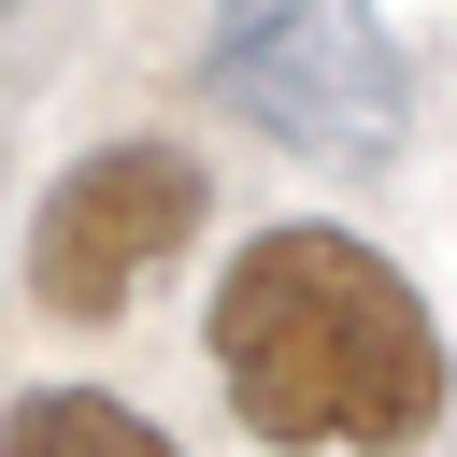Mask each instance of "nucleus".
Returning <instances> with one entry per match:
<instances>
[{"mask_svg": "<svg viewBox=\"0 0 457 457\" xmlns=\"http://www.w3.org/2000/svg\"><path fill=\"white\" fill-rule=\"evenodd\" d=\"M200 86H214L257 143H286V157H314V171L400 157V114H414L371 0H214Z\"/></svg>", "mask_w": 457, "mask_h": 457, "instance_id": "f03ea898", "label": "nucleus"}, {"mask_svg": "<svg viewBox=\"0 0 457 457\" xmlns=\"http://www.w3.org/2000/svg\"><path fill=\"white\" fill-rule=\"evenodd\" d=\"M0 457H171V443L129 400H100V386H43V400L0 414Z\"/></svg>", "mask_w": 457, "mask_h": 457, "instance_id": "20e7f679", "label": "nucleus"}, {"mask_svg": "<svg viewBox=\"0 0 457 457\" xmlns=\"http://www.w3.org/2000/svg\"><path fill=\"white\" fill-rule=\"evenodd\" d=\"M200 200L214 186H200L186 143H100V157H71L57 200H43V228H29V300L71 314V328L129 314V286L200 228Z\"/></svg>", "mask_w": 457, "mask_h": 457, "instance_id": "7ed1b4c3", "label": "nucleus"}, {"mask_svg": "<svg viewBox=\"0 0 457 457\" xmlns=\"http://www.w3.org/2000/svg\"><path fill=\"white\" fill-rule=\"evenodd\" d=\"M214 386L257 443H428L443 328L357 228H257L214 286Z\"/></svg>", "mask_w": 457, "mask_h": 457, "instance_id": "f257e3e1", "label": "nucleus"}]
</instances>
